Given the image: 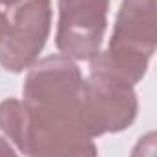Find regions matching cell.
<instances>
[{"mask_svg": "<svg viewBox=\"0 0 157 157\" xmlns=\"http://www.w3.org/2000/svg\"><path fill=\"white\" fill-rule=\"evenodd\" d=\"M83 74L74 59L54 54L37 59L26 74L22 102L28 107L24 155H96L98 148L82 117Z\"/></svg>", "mask_w": 157, "mask_h": 157, "instance_id": "1", "label": "cell"}, {"mask_svg": "<svg viewBox=\"0 0 157 157\" xmlns=\"http://www.w3.org/2000/svg\"><path fill=\"white\" fill-rule=\"evenodd\" d=\"M155 0H122L107 48L89 59V70L142 82L155 52Z\"/></svg>", "mask_w": 157, "mask_h": 157, "instance_id": "2", "label": "cell"}, {"mask_svg": "<svg viewBox=\"0 0 157 157\" xmlns=\"http://www.w3.org/2000/svg\"><path fill=\"white\" fill-rule=\"evenodd\" d=\"M137 113L135 85L104 70H89V76L83 78L82 117L93 139L126 131L135 122Z\"/></svg>", "mask_w": 157, "mask_h": 157, "instance_id": "3", "label": "cell"}, {"mask_svg": "<svg viewBox=\"0 0 157 157\" xmlns=\"http://www.w3.org/2000/svg\"><path fill=\"white\" fill-rule=\"evenodd\" d=\"M52 28L50 0H21L0 33V67L21 74L41 56Z\"/></svg>", "mask_w": 157, "mask_h": 157, "instance_id": "4", "label": "cell"}, {"mask_svg": "<svg viewBox=\"0 0 157 157\" xmlns=\"http://www.w3.org/2000/svg\"><path fill=\"white\" fill-rule=\"evenodd\" d=\"M111 0H59L56 48L74 61H89L102 50Z\"/></svg>", "mask_w": 157, "mask_h": 157, "instance_id": "5", "label": "cell"}, {"mask_svg": "<svg viewBox=\"0 0 157 157\" xmlns=\"http://www.w3.org/2000/svg\"><path fill=\"white\" fill-rule=\"evenodd\" d=\"M28 120H30L28 107L22 100L6 98L0 104V131L22 155L26 148Z\"/></svg>", "mask_w": 157, "mask_h": 157, "instance_id": "6", "label": "cell"}, {"mask_svg": "<svg viewBox=\"0 0 157 157\" xmlns=\"http://www.w3.org/2000/svg\"><path fill=\"white\" fill-rule=\"evenodd\" d=\"M15 153H17V150L10 144V140L0 137V155H15Z\"/></svg>", "mask_w": 157, "mask_h": 157, "instance_id": "7", "label": "cell"}, {"mask_svg": "<svg viewBox=\"0 0 157 157\" xmlns=\"http://www.w3.org/2000/svg\"><path fill=\"white\" fill-rule=\"evenodd\" d=\"M21 0H0V6H6V8H13L15 4H19Z\"/></svg>", "mask_w": 157, "mask_h": 157, "instance_id": "8", "label": "cell"}, {"mask_svg": "<svg viewBox=\"0 0 157 157\" xmlns=\"http://www.w3.org/2000/svg\"><path fill=\"white\" fill-rule=\"evenodd\" d=\"M6 22H8V15L0 11V33L4 32V26H6Z\"/></svg>", "mask_w": 157, "mask_h": 157, "instance_id": "9", "label": "cell"}]
</instances>
